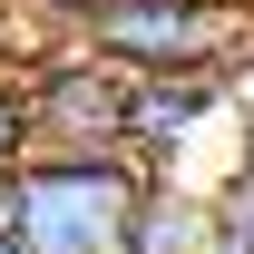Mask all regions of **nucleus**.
<instances>
[{"label":"nucleus","instance_id":"4","mask_svg":"<svg viewBox=\"0 0 254 254\" xmlns=\"http://www.w3.org/2000/svg\"><path fill=\"white\" fill-rule=\"evenodd\" d=\"M225 68H166V78H127V166L137 176H166L176 147L205 137V118L225 108Z\"/></svg>","mask_w":254,"mask_h":254},{"label":"nucleus","instance_id":"5","mask_svg":"<svg viewBox=\"0 0 254 254\" xmlns=\"http://www.w3.org/2000/svg\"><path fill=\"white\" fill-rule=\"evenodd\" d=\"M195 235H205V195L176 186V176H147V186H137V205H127L118 254H195Z\"/></svg>","mask_w":254,"mask_h":254},{"label":"nucleus","instance_id":"10","mask_svg":"<svg viewBox=\"0 0 254 254\" xmlns=\"http://www.w3.org/2000/svg\"><path fill=\"white\" fill-rule=\"evenodd\" d=\"M0 254H10V245H0Z\"/></svg>","mask_w":254,"mask_h":254},{"label":"nucleus","instance_id":"3","mask_svg":"<svg viewBox=\"0 0 254 254\" xmlns=\"http://www.w3.org/2000/svg\"><path fill=\"white\" fill-rule=\"evenodd\" d=\"M20 98H30V147L39 157H127V68L68 49V30L20 78Z\"/></svg>","mask_w":254,"mask_h":254},{"label":"nucleus","instance_id":"8","mask_svg":"<svg viewBox=\"0 0 254 254\" xmlns=\"http://www.w3.org/2000/svg\"><path fill=\"white\" fill-rule=\"evenodd\" d=\"M235 195H254V127H245V147H235V176H225Z\"/></svg>","mask_w":254,"mask_h":254},{"label":"nucleus","instance_id":"7","mask_svg":"<svg viewBox=\"0 0 254 254\" xmlns=\"http://www.w3.org/2000/svg\"><path fill=\"white\" fill-rule=\"evenodd\" d=\"M30 157V98H20V68H0V176Z\"/></svg>","mask_w":254,"mask_h":254},{"label":"nucleus","instance_id":"9","mask_svg":"<svg viewBox=\"0 0 254 254\" xmlns=\"http://www.w3.org/2000/svg\"><path fill=\"white\" fill-rule=\"evenodd\" d=\"M30 10H39V20H59V30H68V20H78L88 0H30Z\"/></svg>","mask_w":254,"mask_h":254},{"label":"nucleus","instance_id":"6","mask_svg":"<svg viewBox=\"0 0 254 254\" xmlns=\"http://www.w3.org/2000/svg\"><path fill=\"white\" fill-rule=\"evenodd\" d=\"M195 254H254V195H235V186L205 195V235H195Z\"/></svg>","mask_w":254,"mask_h":254},{"label":"nucleus","instance_id":"2","mask_svg":"<svg viewBox=\"0 0 254 254\" xmlns=\"http://www.w3.org/2000/svg\"><path fill=\"white\" fill-rule=\"evenodd\" d=\"M254 10L245 0H88L68 20V49L127 68V78H166V68H225L245 59Z\"/></svg>","mask_w":254,"mask_h":254},{"label":"nucleus","instance_id":"1","mask_svg":"<svg viewBox=\"0 0 254 254\" xmlns=\"http://www.w3.org/2000/svg\"><path fill=\"white\" fill-rule=\"evenodd\" d=\"M127 157H20L0 176V245L10 254H118L127 205H137Z\"/></svg>","mask_w":254,"mask_h":254}]
</instances>
